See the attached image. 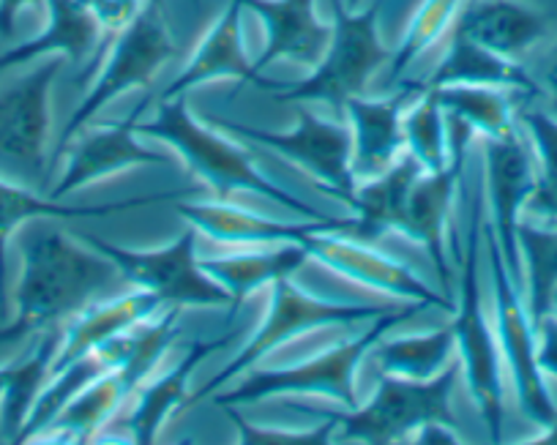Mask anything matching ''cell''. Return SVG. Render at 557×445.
<instances>
[{
  "instance_id": "obj_29",
  "label": "cell",
  "mask_w": 557,
  "mask_h": 445,
  "mask_svg": "<svg viewBox=\"0 0 557 445\" xmlns=\"http://www.w3.org/2000/svg\"><path fill=\"white\" fill-rule=\"evenodd\" d=\"M58 347H61V331L58 325H52V329H45L39 342H34V347L20 361L7 363V394L0 401V427H3V437L9 443H17V434L23 432V423L36 396L52 378V361H55Z\"/></svg>"
},
{
  "instance_id": "obj_28",
  "label": "cell",
  "mask_w": 557,
  "mask_h": 445,
  "mask_svg": "<svg viewBox=\"0 0 557 445\" xmlns=\"http://www.w3.org/2000/svg\"><path fill=\"white\" fill-rule=\"evenodd\" d=\"M424 175V168L405 153L383 175L363 181L352 202V230L347 235L363 244H374L385 233H399L412 184Z\"/></svg>"
},
{
  "instance_id": "obj_6",
  "label": "cell",
  "mask_w": 557,
  "mask_h": 445,
  "mask_svg": "<svg viewBox=\"0 0 557 445\" xmlns=\"http://www.w3.org/2000/svg\"><path fill=\"white\" fill-rule=\"evenodd\" d=\"M481 233H484V195L475 197L473 217H470L468 246L462 255V276H459V304L451 331L459 350V369L465 372V385L470 399L486 423L492 443H503V353L497 342V331L492 329L484 309V293H481L479 257H481Z\"/></svg>"
},
{
  "instance_id": "obj_4",
  "label": "cell",
  "mask_w": 557,
  "mask_h": 445,
  "mask_svg": "<svg viewBox=\"0 0 557 445\" xmlns=\"http://www.w3.org/2000/svg\"><path fill=\"white\" fill-rule=\"evenodd\" d=\"M418 304H410L405 312L380 314L363 334L339 342L307 361L287 363L273 369H249L240 374L238 383L227 394L213 396V405H255V401L273 399V396H325L339 401L342 407H358L356 378L361 363L369 358V350L388 334L391 329L416 314Z\"/></svg>"
},
{
  "instance_id": "obj_15",
  "label": "cell",
  "mask_w": 557,
  "mask_h": 445,
  "mask_svg": "<svg viewBox=\"0 0 557 445\" xmlns=\"http://www.w3.org/2000/svg\"><path fill=\"white\" fill-rule=\"evenodd\" d=\"M148 107V99L139 101L126 121L107 123V126L88 128L74 137V145H66V170H63L61 181L55 189H50L52 200H63L72 191L85 189L90 184L112 178V175L123 173V170L134 168H168L170 157L146 148L139 143V134L134 123L139 121L143 110Z\"/></svg>"
},
{
  "instance_id": "obj_21",
  "label": "cell",
  "mask_w": 557,
  "mask_h": 445,
  "mask_svg": "<svg viewBox=\"0 0 557 445\" xmlns=\"http://www.w3.org/2000/svg\"><path fill=\"white\" fill-rule=\"evenodd\" d=\"M246 9L238 0H227L224 12L219 14L216 23L206 30L197 50L181 69L178 77L164 88L162 99H178L191 88L216 79H235V83H251L257 77L255 63L246 52V28H244Z\"/></svg>"
},
{
  "instance_id": "obj_10",
  "label": "cell",
  "mask_w": 557,
  "mask_h": 445,
  "mask_svg": "<svg viewBox=\"0 0 557 445\" xmlns=\"http://www.w3.org/2000/svg\"><path fill=\"white\" fill-rule=\"evenodd\" d=\"M83 240L117 268L121 282L157 295L164 307L230 309V295L200 268L195 227L159 249H123L99 235H83Z\"/></svg>"
},
{
  "instance_id": "obj_32",
  "label": "cell",
  "mask_w": 557,
  "mask_h": 445,
  "mask_svg": "<svg viewBox=\"0 0 557 445\" xmlns=\"http://www.w3.org/2000/svg\"><path fill=\"white\" fill-rule=\"evenodd\" d=\"M128 388L115 369L96 378L94 383L85 385L52 421L47 432H55L52 440H66V443H88L96 437L104 423L112 421L123 401L128 399Z\"/></svg>"
},
{
  "instance_id": "obj_1",
  "label": "cell",
  "mask_w": 557,
  "mask_h": 445,
  "mask_svg": "<svg viewBox=\"0 0 557 445\" xmlns=\"http://www.w3.org/2000/svg\"><path fill=\"white\" fill-rule=\"evenodd\" d=\"M36 219L23 235V271L14 289V320L0 329V345L17 342L74 318L121 279L117 268L85 240Z\"/></svg>"
},
{
  "instance_id": "obj_27",
  "label": "cell",
  "mask_w": 557,
  "mask_h": 445,
  "mask_svg": "<svg viewBox=\"0 0 557 445\" xmlns=\"http://www.w3.org/2000/svg\"><path fill=\"white\" fill-rule=\"evenodd\" d=\"M446 52L426 79H418V88H446V85H486L506 88L524 99H539V85L528 66L495 55L486 47L465 39L459 34L446 36Z\"/></svg>"
},
{
  "instance_id": "obj_40",
  "label": "cell",
  "mask_w": 557,
  "mask_h": 445,
  "mask_svg": "<svg viewBox=\"0 0 557 445\" xmlns=\"http://www.w3.org/2000/svg\"><path fill=\"white\" fill-rule=\"evenodd\" d=\"M535 356L541 372L557 380V314H546L535 323Z\"/></svg>"
},
{
  "instance_id": "obj_2",
  "label": "cell",
  "mask_w": 557,
  "mask_h": 445,
  "mask_svg": "<svg viewBox=\"0 0 557 445\" xmlns=\"http://www.w3.org/2000/svg\"><path fill=\"white\" fill-rule=\"evenodd\" d=\"M137 134L143 137L159 139V143L170 145V151L181 157L191 175L211 186L216 191L219 200H230L238 191H251V195L262 197V200L273 202V206L285 208V211L301 213V217L314 219V222H325V213L314 211L307 200L296 197L293 191L282 189L273 184L257 162L251 159L249 151H244L238 137L230 139L227 132H213L206 126V121L195 118V112L186 104V96L178 99H162L153 121L134 123Z\"/></svg>"
},
{
  "instance_id": "obj_8",
  "label": "cell",
  "mask_w": 557,
  "mask_h": 445,
  "mask_svg": "<svg viewBox=\"0 0 557 445\" xmlns=\"http://www.w3.org/2000/svg\"><path fill=\"white\" fill-rule=\"evenodd\" d=\"M388 312H394V309L352 307V304L323 301V298H318V295H312L309 289H304L301 284H296L293 279H282V282L271 284L268 312L265 320L260 323V329L251 334L249 342H244L238 356H235L227 367L219 369L206 385H200L195 394H189V405H197V401H202L206 396L216 394L219 388L230 385L235 378L249 372V369H255L262 358H268L273 350H278V347L287 345V342L298 339V336H307L320 329H334V325H352L361 323V320H377L380 314Z\"/></svg>"
},
{
  "instance_id": "obj_45",
  "label": "cell",
  "mask_w": 557,
  "mask_h": 445,
  "mask_svg": "<svg viewBox=\"0 0 557 445\" xmlns=\"http://www.w3.org/2000/svg\"><path fill=\"white\" fill-rule=\"evenodd\" d=\"M549 314H557V289L552 293V307H549Z\"/></svg>"
},
{
  "instance_id": "obj_14",
  "label": "cell",
  "mask_w": 557,
  "mask_h": 445,
  "mask_svg": "<svg viewBox=\"0 0 557 445\" xmlns=\"http://www.w3.org/2000/svg\"><path fill=\"white\" fill-rule=\"evenodd\" d=\"M304 249L309 251V260H318L320 265L339 273L342 279H350V282L374 289V293L418 304L424 309L437 307L443 312H457L448 295L437 293L410 265L372 249V244H363V240L342 233H312L304 240Z\"/></svg>"
},
{
  "instance_id": "obj_17",
  "label": "cell",
  "mask_w": 557,
  "mask_h": 445,
  "mask_svg": "<svg viewBox=\"0 0 557 445\" xmlns=\"http://www.w3.org/2000/svg\"><path fill=\"white\" fill-rule=\"evenodd\" d=\"M178 217L189 227L202 233L206 238L224 246H278V244H304L312 233H342L352 230V219H325V222H278V219L262 217L249 208L230 206L227 200L219 202H178Z\"/></svg>"
},
{
  "instance_id": "obj_22",
  "label": "cell",
  "mask_w": 557,
  "mask_h": 445,
  "mask_svg": "<svg viewBox=\"0 0 557 445\" xmlns=\"http://www.w3.org/2000/svg\"><path fill=\"white\" fill-rule=\"evenodd\" d=\"M175 197L178 195L164 191V195L137 197V200L126 202H104V206H66V202L41 197L36 191L25 189V186L0 178V318H7V249L9 240H12V235L20 227L36 222V219H55V222H66V219H101L112 217L117 211L157 206V202L175 200Z\"/></svg>"
},
{
  "instance_id": "obj_12",
  "label": "cell",
  "mask_w": 557,
  "mask_h": 445,
  "mask_svg": "<svg viewBox=\"0 0 557 445\" xmlns=\"http://www.w3.org/2000/svg\"><path fill=\"white\" fill-rule=\"evenodd\" d=\"M63 72V58L30 69L17 83L0 90V162L41 178L52 123V85Z\"/></svg>"
},
{
  "instance_id": "obj_16",
  "label": "cell",
  "mask_w": 557,
  "mask_h": 445,
  "mask_svg": "<svg viewBox=\"0 0 557 445\" xmlns=\"http://www.w3.org/2000/svg\"><path fill=\"white\" fill-rule=\"evenodd\" d=\"M484 175L492 211L490 224L508 271L517 282H522L517 230L535 186V159L522 132H513L511 137L503 139H484Z\"/></svg>"
},
{
  "instance_id": "obj_11",
  "label": "cell",
  "mask_w": 557,
  "mask_h": 445,
  "mask_svg": "<svg viewBox=\"0 0 557 445\" xmlns=\"http://www.w3.org/2000/svg\"><path fill=\"white\" fill-rule=\"evenodd\" d=\"M481 238L486 240V257H490L492 293H495L492 295L495 298V331L497 342H500L503 367L511 374L519 412L533 427L546 429L557 421V405L549 385H546V374L539 367V356H535V329L528 314V304L519 295V282L511 276L506 260H503L492 224L484 222Z\"/></svg>"
},
{
  "instance_id": "obj_36",
  "label": "cell",
  "mask_w": 557,
  "mask_h": 445,
  "mask_svg": "<svg viewBox=\"0 0 557 445\" xmlns=\"http://www.w3.org/2000/svg\"><path fill=\"white\" fill-rule=\"evenodd\" d=\"M462 3L465 0H421V7L416 9V14H412L410 23H407L405 34H401L399 47L391 52V79H396L401 72H407L418 58L424 55V52H430L437 41L446 39V36L451 34V25L454 20H457Z\"/></svg>"
},
{
  "instance_id": "obj_9",
  "label": "cell",
  "mask_w": 557,
  "mask_h": 445,
  "mask_svg": "<svg viewBox=\"0 0 557 445\" xmlns=\"http://www.w3.org/2000/svg\"><path fill=\"white\" fill-rule=\"evenodd\" d=\"M208 123L227 132L230 137L262 145L265 151L278 153L309 178L318 181L331 197L345 202L347 208L356 202L358 178L352 173V134L347 123L314 115L307 107H298L296 126L287 132H271V128L249 126L230 118H208Z\"/></svg>"
},
{
  "instance_id": "obj_19",
  "label": "cell",
  "mask_w": 557,
  "mask_h": 445,
  "mask_svg": "<svg viewBox=\"0 0 557 445\" xmlns=\"http://www.w3.org/2000/svg\"><path fill=\"white\" fill-rule=\"evenodd\" d=\"M246 12L257 14L265 28V47L255 61L260 74L276 61L296 63L312 72L323 61L334 28L318 17V0H238Z\"/></svg>"
},
{
  "instance_id": "obj_37",
  "label": "cell",
  "mask_w": 557,
  "mask_h": 445,
  "mask_svg": "<svg viewBox=\"0 0 557 445\" xmlns=\"http://www.w3.org/2000/svg\"><path fill=\"white\" fill-rule=\"evenodd\" d=\"M224 416L233 423L238 443L246 445H325L334 443L336 421L331 416H314L320 423L307 429L298 427H268V423H255L240 416L233 405H222Z\"/></svg>"
},
{
  "instance_id": "obj_18",
  "label": "cell",
  "mask_w": 557,
  "mask_h": 445,
  "mask_svg": "<svg viewBox=\"0 0 557 445\" xmlns=\"http://www.w3.org/2000/svg\"><path fill=\"white\" fill-rule=\"evenodd\" d=\"M451 30L506 61L522 63L552 39L555 23L524 0H465Z\"/></svg>"
},
{
  "instance_id": "obj_39",
  "label": "cell",
  "mask_w": 557,
  "mask_h": 445,
  "mask_svg": "<svg viewBox=\"0 0 557 445\" xmlns=\"http://www.w3.org/2000/svg\"><path fill=\"white\" fill-rule=\"evenodd\" d=\"M77 3L88 7L99 17V23L104 25V30H112V34L121 30L143 7L139 0H77Z\"/></svg>"
},
{
  "instance_id": "obj_3",
  "label": "cell",
  "mask_w": 557,
  "mask_h": 445,
  "mask_svg": "<svg viewBox=\"0 0 557 445\" xmlns=\"http://www.w3.org/2000/svg\"><path fill=\"white\" fill-rule=\"evenodd\" d=\"M331 7H334L331 45L307 79H265L257 74L251 85L268 90L273 99L285 104L320 101L329 104L336 115H345L347 101L367 94L374 74L388 66L391 50L380 36L383 0H374L356 12L345 7V0H331Z\"/></svg>"
},
{
  "instance_id": "obj_34",
  "label": "cell",
  "mask_w": 557,
  "mask_h": 445,
  "mask_svg": "<svg viewBox=\"0 0 557 445\" xmlns=\"http://www.w3.org/2000/svg\"><path fill=\"white\" fill-rule=\"evenodd\" d=\"M517 240L519 255H522L524 287H528L524 304H528V314L535 329V323L549 314L552 293L557 289V230L519 222Z\"/></svg>"
},
{
  "instance_id": "obj_44",
  "label": "cell",
  "mask_w": 557,
  "mask_h": 445,
  "mask_svg": "<svg viewBox=\"0 0 557 445\" xmlns=\"http://www.w3.org/2000/svg\"><path fill=\"white\" fill-rule=\"evenodd\" d=\"M363 3H367V0H345V7L352 9V12H356V9H361Z\"/></svg>"
},
{
  "instance_id": "obj_24",
  "label": "cell",
  "mask_w": 557,
  "mask_h": 445,
  "mask_svg": "<svg viewBox=\"0 0 557 445\" xmlns=\"http://www.w3.org/2000/svg\"><path fill=\"white\" fill-rule=\"evenodd\" d=\"M164 309L168 307L159 301L157 295L146 293V289L117 295L107 304H88L83 312L74 314L72 323L61 334V347H58L55 361H52V374L77 361V358L99 350L107 342L117 339L121 334L132 331L134 325L157 318Z\"/></svg>"
},
{
  "instance_id": "obj_26",
  "label": "cell",
  "mask_w": 557,
  "mask_h": 445,
  "mask_svg": "<svg viewBox=\"0 0 557 445\" xmlns=\"http://www.w3.org/2000/svg\"><path fill=\"white\" fill-rule=\"evenodd\" d=\"M47 25L41 34L12 50L0 52V72L39 61L45 55H61L72 63H83L99 47L104 25L94 12L77 0H45Z\"/></svg>"
},
{
  "instance_id": "obj_43",
  "label": "cell",
  "mask_w": 557,
  "mask_h": 445,
  "mask_svg": "<svg viewBox=\"0 0 557 445\" xmlns=\"http://www.w3.org/2000/svg\"><path fill=\"white\" fill-rule=\"evenodd\" d=\"M3 394H7V363H0V401H3Z\"/></svg>"
},
{
  "instance_id": "obj_23",
  "label": "cell",
  "mask_w": 557,
  "mask_h": 445,
  "mask_svg": "<svg viewBox=\"0 0 557 445\" xmlns=\"http://www.w3.org/2000/svg\"><path fill=\"white\" fill-rule=\"evenodd\" d=\"M233 336H219V339H197L191 342L189 350L184 353L178 363L173 369H168L164 374H159L151 383L139 385V396L134 401V410L126 418V432L132 437V443L148 445L157 443L159 432L164 429V423L175 416L184 405H189V388H191V374L200 367L206 358H211L213 353L224 350L230 345Z\"/></svg>"
},
{
  "instance_id": "obj_13",
  "label": "cell",
  "mask_w": 557,
  "mask_h": 445,
  "mask_svg": "<svg viewBox=\"0 0 557 445\" xmlns=\"http://www.w3.org/2000/svg\"><path fill=\"white\" fill-rule=\"evenodd\" d=\"M448 118V115H446ZM473 139L465 123L448 118V143H451V159L437 173H424L412 184L410 200H407L405 217H401L399 235L424 246L441 276L446 295L451 298V255H448V222H451L454 195L465 173V153Z\"/></svg>"
},
{
  "instance_id": "obj_33",
  "label": "cell",
  "mask_w": 557,
  "mask_h": 445,
  "mask_svg": "<svg viewBox=\"0 0 557 445\" xmlns=\"http://www.w3.org/2000/svg\"><path fill=\"white\" fill-rule=\"evenodd\" d=\"M535 159V186L524 213L541 222H557V118L541 110L517 112Z\"/></svg>"
},
{
  "instance_id": "obj_20",
  "label": "cell",
  "mask_w": 557,
  "mask_h": 445,
  "mask_svg": "<svg viewBox=\"0 0 557 445\" xmlns=\"http://www.w3.org/2000/svg\"><path fill=\"white\" fill-rule=\"evenodd\" d=\"M418 94V83H407L385 99H369L363 94L347 101L345 118L352 134V173L358 181L377 178L399 159L405 148L401 115Z\"/></svg>"
},
{
  "instance_id": "obj_38",
  "label": "cell",
  "mask_w": 557,
  "mask_h": 445,
  "mask_svg": "<svg viewBox=\"0 0 557 445\" xmlns=\"http://www.w3.org/2000/svg\"><path fill=\"white\" fill-rule=\"evenodd\" d=\"M530 74L539 85V99L544 101V110L557 118V34H552V39L546 41L544 52Z\"/></svg>"
},
{
  "instance_id": "obj_5",
  "label": "cell",
  "mask_w": 557,
  "mask_h": 445,
  "mask_svg": "<svg viewBox=\"0 0 557 445\" xmlns=\"http://www.w3.org/2000/svg\"><path fill=\"white\" fill-rule=\"evenodd\" d=\"M457 372L459 367L454 363L432 380H405L394 378V374H380L377 388L367 405L345 407V410L304 407V412L334 418V443H407L426 423L457 427V416L451 410V391L457 383Z\"/></svg>"
},
{
  "instance_id": "obj_42",
  "label": "cell",
  "mask_w": 557,
  "mask_h": 445,
  "mask_svg": "<svg viewBox=\"0 0 557 445\" xmlns=\"http://www.w3.org/2000/svg\"><path fill=\"white\" fill-rule=\"evenodd\" d=\"M530 443H557V421L552 423V427L541 429L539 437H533V440H530Z\"/></svg>"
},
{
  "instance_id": "obj_31",
  "label": "cell",
  "mask_w": 557,
  "mask_h": 445,
  "mask_svg": "<svg viewBox=\"0 0 557 445\" xmlns=\"http://www.w3.org/2000/svg\"><path fill=\"white\" fill-rule=\"evenodd\" d=\"M454 339L451 325L437 331H424V334L394 336V339H380L369 350L372 361L383 374L405 380H432L451 367Z\"/></svg>"
},
{
  "instance_id": "obj_7",
  "label": "cell",
  "mask_w": 557,
  "mask_h": 445,
  "mask_svg": "<svg viewBox=\"0 0 557 445\" xmlns=\"http://www.w3.org/2000/svg\"><path fill=\"white\" fill-rule=\"evenodd\" d=\"M170 58H175V41L164 9L159 3H143L137 14L121 30H115L107 63L99 69L90 90L63 126L61 139H58V157L107 104L134 88H148L153 77L168 66Z\"/></svg>"
},
{
  "instance_id": "obj_25",
  "label": "cell",
  "mask_w": 557,
  "mask_h": 445,
  "mask_svg": "<svg viewBox=\"0 0 557 445\" xmlns=\"http://www.w3.org/2000/svg\"><path fill=\"white\" fill-rule=\"evenodd\" d=\"M309 262L304 244L249 246L233 255L200 257V268L230 295V314L238 312L251 293L282 279H293Z\"/></svg>"
},
{
  "instance_id": "obj_30",
  "label": "cell",
  "mask_w": 557,
  "mask_h": 445,
  "mask_svg": "<svg viewBox=\"0 0 557 445\" xmlns=\"http://www.w3.org/2000/svg\"><path fill=\"white\" fill-rule=\"evenodd\" d=\"M437 101L446 110L448 118L465 123L473 134L484 139H503L519 132L517 104H513V90L486 88V85H446V88H432Z\"/></svg>"
},
{
  "instance_id": "obj_35",
  "label": "cell",
  "mask_w": 557,
  "mask_h": 445,
  "mask_svg": "<svg viewBox=\"0 0 557 445\" xmlns=\"http://www.w3.org/2000/svg\"><path fill=\"white\" fill-rule=\"evenodd\" d=\"M401 128H405L407 153L424 168V173H437L446 168L451 159L448 118L435 90L424 88L418 94V101L407 104L405 115H401Z\"/></svg>"
},
{
  "instance_id": "obj_41",
  "label": "cell",
  "mask_w": 557,
  "mask_h": 445,
  "mask_svg": "<svg viewBox=\"0 0 557 445\" xmlns=\"http://www.w3.org/2000/svg\"><path fill=\"white\" fill-rule=\"evenodd\" d=\"M45 7V0H0V39H14L20 14Z\"/></svg>"
},
{
  "instance_id": "obj_46",
  "label": "cell",
  "mask_w": 557,
  "mask_h": 445,
  "mask_svg": "<svg viewBox=\"0 0 557 445\" xmlns=\"http://www.w3.org/2000/svg\"><path fill=\"white\" fill-rule=\"evenodd\" d=\"M139 3H159L162 7V0H139Z\"/></svg>"
}]
</instances>
